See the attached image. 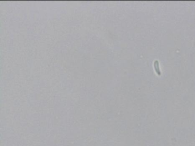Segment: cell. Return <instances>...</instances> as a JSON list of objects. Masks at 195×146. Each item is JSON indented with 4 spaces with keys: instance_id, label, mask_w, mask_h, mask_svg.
<instances>
[{
    "instance_id": "1",
    "label": "cell",
    "mask_w": 195,
    "mask_h": 146,
    "mask_svg": "<svg viewBox=\"0 0 195 146\" xmlns=\"http://www.w3.org/2000/svg\"><path fill=\"white\" fill-rule=\"evenodd\" d=\"M155 67L156 69V71L157 72L158 75H160V71L159 69V66H158V62L157 61H156L155 62Z\"/></svg>"
}]
</instances>
